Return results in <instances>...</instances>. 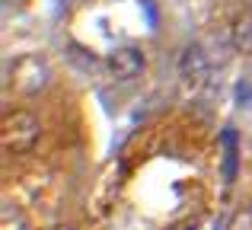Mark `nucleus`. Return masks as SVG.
I'll use <instances>...</instances> for the list:
<instances>
[{
  "mask_svg": "<svg viewBox=\"0 0 252 230\" xmlns=\"http://www.w3.org/2000/svg\"><path fill=\"white\" fill-rule=\"evenodd\" d=\"M105 67H109V74L115 77V80H134V77L144 70V55L137 48H131V45H125V48L109 51Z\"/></svg>",
  "mask_w": 252,
  "mask_h": 230,
  "instance_id": "obj_3",
  "label": "nucleus"
},
{
  "mask_svg": "<svg viewBox=\"0 0 252 230\" xmlns=\"http://www.w3.org/2000/svg\"><path fill=\"white\" fill-rule=\"evenodd\" d=\"M227 230H252V205H246V208H240V211L230 218V224H227Z\"/></svg>",
  "mask_w": 252,
  "mask_h": 230,
  "instance_id": "obj_7",
  "label": "nucleus"
},
{
  "mask_svg": "<svg viewBox=\"0 0 252 230\" xmlns=\"http://www.w3.org/2000/svg\"><path fill=\"white\" fill-rule=\"evenodd\" d=\"M179 74H182L185 83H195V87H201V83L208 80L211 61H208L201 45H189V48L182 51V58H179Z\"/></svg>",
  "mask_w": 252,
  "mask_h": 230,
  "instance_id": "obj_4",
  "label": "nucleus"
},
{
  "mask_svg": "<svg viewBox=\"0 0 252 230\" xmlns=\"http://www.w3.org/2000/svg\"><path fill=\"white\" fill-rule=\"evenodd\" d=\"M51 83V67L42 55H19L10 67V90L19 96H35Z\"/></svg>",
  "mask_w": 252,
  "mask_h": 230,
  "instance_id": "obj_1",
  "label": "nucleus"
},
{
  "mask_svg": "<svg viewBox=\"0 0 252 230\" xmlns=\"http://www.w3.org/2000/svg\"><path fill=\"white\" fill-rule=\"evenodd\" d=\"M223 179H236V134L230 128L223 131Z\"/></svg>",
  "mask_w": 252,
  "mask_h": 230,
  "instance_id": "obj_6",
  "label": "nucleus"
},
{
  "mask_svg": "<svg viewBox=\"0 0 252 230\" xmlns=\"http://www.w3.org/2000/svg\"><path fill=\"white\" fill-rule=\"evenodd\" d=\"M38 134H42V125L32 112L26 109H16L3 118V128H0V137H3V150L6 154H26V150L35 147Z\"/></svg>",
  "mask_w": 252,
  "mask_h": 230,
  "instance_id": "obj_2",
  "label": "nucleus"
},
{
  "mask_svg": "<svg viewBox=\"0 0 252 230\" xmlns=\"http://www.w3.org/2000/svg\"><path fill=\"white\" fill-rule=\"evenodd\" d=\"M51 230H74V227H64V224H61V227H51Z\"/></svg>",
  "mask_w": 252,
  "mask_h": 230,
  "instance_id": "obj_8",
  "label": "nucleus"
},
{
  "mask_svg": "<svg viewBox=\"0 0 252 230\" xmlns=\"http://www.w3.org/2000/svg\"><path fill=\"white\" fill-rule=\"evenodd\" d=\"M230 38H233V48L240 51L243 58H252V13L236 16L233 29H230Z\"/></svg>",
  "mask_w": 252,
  "mask_h": 230,
  "instance_id": "obj_5",
  "label": "nucleus"
}]
</instances>
